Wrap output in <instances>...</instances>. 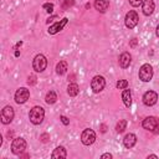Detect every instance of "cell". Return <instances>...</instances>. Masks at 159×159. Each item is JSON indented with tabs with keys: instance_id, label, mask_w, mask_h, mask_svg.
Here are the masks:
<instances>
[{
	"instance_id": "cell-1",
	"label": "cell",
	"mask_w": 159,
	"mask_h": 159,
	"mask_svg": "<svg viewBox=\"0 0 159 159\" xmlns=\"http://www.w3.org/2000/svg\"><path fill=\"white\" fill-rule=\"evenodd\" d=\"M43 117H45V111L40 106H35L30 111V113H29V118H30V122L32 124H40V123H42Z\"/></svg>"
},
{
	"instance_id": "cell-2",
	"label": "cell",
	"mask_w": 159,
	"mask_h": 159,
	"mask_svg": "<svg viewBox=\"0 0 159 159\" xmlns=\"http://www.w3.org/2000/svg\"><path fill=\"white\" fill-rule=\"evenodd\" d=\"M26 147H27V144L24 138H15L11 143V152L15 155H21L25 152Z\"/></svg>"
},
{
	"instance_id": "cell-3",
	"label": "cell",
	"mask_w": 159,
	"mask_h": 159,
	"mask_svg": "<svg viewBox=\"0 0 159 159\" xmlns=\"http://www.w3.org/2000/svg\"><path fill=\"white\" fill-rule=\"evenodd\" d=\"M139 80L143 82H149L153 77V67L149 63H144L140 68H139Z\"/></svg>"
},
{
	"instance_id": "cell-4",
	"label": "cell",
	"mask_w": 159,
	"mask_h": 159,
	"mask_svg": "<svg viewBox=\"0 0 159 159\" xmlns=\"http://www.w3.org/2000/svg\"><path fill=\"white\" fill-rule=\"evenodd\" d=\"M32 67L36 72H43L47 67V60L43 55H37L32 61Z\"/></svg>"
},
{
	"instance_id": "cell-5",
	"label": "cell",
	"mask_w": 159,
	"mask_h": 159,
	"mask_svg": "<svg viewBox=\"0 0 159 159\" xmlns=\"http://www.w3.org/2000/svg\"><path fill=\"white\" fill-rule=\"evenodd\" d=\"M106 86V80L103 76H94L91 81V88L94 93H99L101 91H103Z\"/></svg>"
},
{
	"instance_id": "cell-6",
	"label": "cell",
	"mask_w": 159,
	"mask_h": 159,
	"mask_svg": "<svg viewBox=\"0 0 159 159\" xmlns=\"http://www.w3.org/2000/svg\"><path fill=\"white\" fill-rule=\"evenodd\" d=\"M14 116H15V112H14V108L11 106H5L1 111V123L2 124H9L12 122L14 119Z\"/></svg>"
},
{
	"instance_id": "cell-7",
	"label": "cell",
	"mask_w": 159,
	"mask_h": 159,
	"mask_svg": "<svg viewBox=\"0 0 159 159\" xmlns=\"http://www.w3.org/2000/svg\"><path fill=\"white\" fill-rule=\"evenodd\" d=\"M94 140H96V133H94L93 129L87 128V129H84L82 132V134H81V142L84 145H91V144L94 143Z\"/></svg>"
},
{
	"instance_id": "cell-8",
	"label": "cell",
	"mask_w": 159,
	"mask_h": 159,
	"mask_svg": "<svg viewBox=\"0 0 159 159\" xmlns=\"http://www.w3.org/2000/svg\"><path fill=\"white\" fill-rule=\"evenodd\" d=\"M139 21V17H138V14L134 11V10H130L129 12H127L125 15V19H124V22H125V26L128 29H133L137 26Z\"/></svg>"
},
{
	"instance_id": "cell-9",
	"label": "cell",
	"mask_w": 159,
	"mask_h": 159,
	"mask_svg": "<svg viewBox=\"0 0 159 159\" xmlns=\"http://www.w3.org/2000/svg\"><path fill=\"white\" fill-rule=\"evenodd\" d=\"M29 97H30V91L25 87H21L15 93V102L17 104H22L29 99Z\"/></svg>"
},
{
	"instance_id": "cell-10",
	"label": "cell",
	"mask_w": 159,
	"mask_h": 159,
	"mask_svg": "<svg viewBox=\"0 0 159 159\" xmlns=\"http://www.w3.org/2000/svg\"><path fill=\"white\" fill-rule=\"evenodd\" d=\"M157 101H158V94L154 91H147L143 94V103L145 106H149V107L150 106H154L157 103Z\"/></svg>"
},
{
	"instance_id": "cell-11",
	"label": "cell",
	"mask_w": 159,
	"mask_h": 159,
	"mask_svg": "<svg viewBox=\"0 0 159 159\" xmlns=\"http://www.w3.org/2000/svg\"><path fill=\"white\" fill-rule=\"evenodd\" d=\"M157 122H158V118L150 116V117H147V118L143 120L142 125H143L144 129L150 130V132H154V130H155V127H157Z\"/></svg>"
},
{
	"instance_id": "cell-12",
	"label": "cell",
	"mask_w": 159,
	"mask_h": 159,
	"mask_svg": "<svg viewBox=\"0 0 159 159\" xmlns=\"http://www.w3.org/2000/svg\"><path fill=\"white\" fill-rule=\"evenodd\" d=\"M67 21H68V19H67V17H63L61 21L55 22L52 26H50V29H48V34H50V35H55V34H57L58 31H61V30L65 27V25L67 24Z\"/></svg>"
},
{
	"instance_id": "cell-13",
	"label": "cell",
	"mask_w": 159,
	"mask_h": 159,
	"mask_svg": "<svg viewBox=\"0 0 159 159\" xmlns=\"http://www.w3.org/2000/svg\"><path fill=\"white\" fill-rule=\"evenodd\" d=\"M154 7H155V4L153 0H143V4H142V10H143V14L144 15H152L153 11H154Z\"/></svg>"
},
{
	"instance_id": "cell-14",
	"label": "cell",
	"mask_w": 159,
	"mask_h": 159,
	"mask_svg": "<svg viewBox=\"0 0 159 159\" xmlns=\"http://www.w3.org/2000/svg\"><path fill=\"white\" fill-rule=\"evenodd\" d=\"M130 61H132V56H130L129 52H123V53L119 56V60H118L119 66H120L122 68H127V67L130 65Z\"/></svg>"
},
{
	"instance_id": "cell-15",
	"label": "cell",
	"mask_w": 159,
	"mask_h": 159,
	"mask_svg": "<svg viewBox=\"0 0 159 159\" xmlns=\"http://www.w3.org/2000/svg\"><path fill=\"white\" fill-rule=\"evenodd\" d=\"M135 143H137V137H135V134H133V133H128V134L124 137V139H123V144H124V147L128 148V149L133 148V147L135 145Z\"/></svg>"
},
{
	"instance_id": "cell-16",
	"label": "cell",
	"mask_w": 159,
	"mask_h": 159,
	"mask_svg": "<svg viewBox=\"0 0 159 159\" xmlns=\"http://www.w3.org/2000/svg\"><path fill=\"white\" fill-rule=\"evenodd\" d=\"M94 7L99 12H106L109 7V0H96L94 1Z\"/></svg>"
},
{
	"instance_id": "cell-17",
	"label": "cell",
	"mask_w": 159,
	"mask_h": 159,
	"mask_svg": "<svg viewBox=\"0 0 159 159\" xmlns=\"http://www.w3.org/2000/svg\"><path fill=\"white\" fill-rule=\"evenodd\" d=\"M122 99H123V103L125 104V107H130L132 106V93H130V89H127V88L123 89Z\"/></svg>"
},
{
	"instance_id": "cell-18",
	"label": "cell",
	"mask_w": 159,
	"mask_h": 159,
	"mask_svg": "<svg viewBox=\"0 0 159 159\" xmlns=\"http://www.w3.org/2000/svg\"><path fill=\"white\" fill-rule=\"evenodd\" d=\"M67 68H68V65H67V62L66 61H60L57 65H56V73L57 75H65L66 73V71H67Z\"/></svg>"
},
{
	"instance_id": "cell-19",
	"label": "cell",
	"mask_w": 159,
	"mask_h": 159,
	"mask_svg": "<svg viewBox=\"0 0 159 159\" xmlns=\"http://www.w3.org/2000/svg\"><path fill=\"white\" fill-rule=\"evenodd\" d=\"M51 157H52V158H66V157H67V152H66V149H65L63 147H57V148L52 152Z\"/></svg>"
},
{
	"instance_id": "cell-20",
	"label": "cell",
	"mask_w": 159,
	"mask_h": 159,
	"mask_svg": "<svg viewBox=\"0 0 159 159\" xmlns=\"http://www.w3.org/2000/svg\"><path fill=\"white\" fill-rule=\"evenodd\" d=\"M80 92V88H78V84L77 83H70L68 87H67V93L68 96L71 97H76Z\"/></svg>"
},
{
	"instance_id": "cell-21",
	"label": "cell",
	"mask_w": 159,
	"mask_h": 159,
	"mask_svg": "<svg viewBox=\"0 0 159 159\" xmlns=\"http://www.w3.org/2000/svg\"><path fill=\"white\" fill-rule=\"evenodd\" d=\"M57 101V94L55 91H48L46 93V97H45V102L47 104H53L55 102Z\"/></svg>"
},
{
	"instance_id": "cell-22",
	"label": "cell",
	"mask_w": 159,
	"mask_h": 159,
	"mask_svg": "<svg viewBox=\"0 0 159 159\" xmlns=\"http://www.w3.org/2000/svg\"><path fill=\"white\" fill-rule=\"evenodd\" d=\"M125 127H127V120H125V119H120V120L117 123V125H116V130H117L118 133H122V132H124Z\"/></svg>"
},
{
	"instance_id": "cell-23",
	"label": "cell",
	"mask_w": 159,
	"mask_h": 159,
	"mask_svg": "<svg viewBox=\"0 0 159 159\" xmlns=\"http://www.w3.org/2000/svg\"><path fill=\"white\" fill-rule=\"evenodd\" d=\"M116 86H117L118 89H124V88L128 87V81L127 80H119V81H117Z\"/></svg>"
},
{
	"instance_id": "cell-24",
	"label": "cell",
	"mask_w": 159,
	"mask_h": 159,
	"mask_svg": "<svg viewBox=\"0 0 159 159\" xmlns=\"http://www.w3.org/2000/svg\"><path fill=\"white\" fill-rule=\"evenodd\" d=\"M73 4H75V0H62L61 6H62L63 10H66V9L71 7V6H73Z\"/></svg>"
},
{
	"instance_id": "cell-25",
	"label": "cell",
	"mask_w": 159,
	"mask_h": 159,
	"mask_svg": "<svg viewBox=\"0 0 159 159\" xmlns=\"http://www.w3.org/2000/svg\"><path fill=\"white\" fill-rule=\"evenodd\" d=\"M42 7H43L48 14H51V12L53 11V4H52V2H46V4L42 5Z\"/></svg>"
},
{
	"instance_id": "cell-26",
	"label": "cell",
	"mask_w": 159,
	"mask_h": 159,
	"mask_svg": "<svg viewBox=\"0 0 159 159\" xmlns=\"http://www.w3.org/2000/svg\"><path fill=\"white\" fill-rule=\"evenodd\" d=\"M48 139H50V134H47V133H43V134L40 135V140H41L42 143H47Z\"/></svg>"
},
{
	"instance_id": "cell-27",
	"label": "cell",
	"mask_w": 159,
	"mask_h": 159,
	"mask_svg": "<svg viewBox=\"0 0 159 159\" xmlns=\"http://www.w3.org/2000/svg\"><path fill=\"white\" fill-rule=\"evenodd\" d=\"M129 4L132 6H134V7H137V6H139V5L143 4V0H129Z\"/></svg>"
},
{
	"instance_id": "cell-28",
	"label": "cell",
	"mask_w": 159,
	"mask_h": 159,
	"mask_svg": "<svg viewBox=\"0 0 159 159\" xmlns=\"http://www.w3.org/2000/svg\"><path fill=\"white\" fill-rule=\"evenodd\" d=\"M27 83L31 86V84H35L36 83V77L34 76V75H31L30 77H29V80H27Z\"/></svg>"
},
{
	"instance_id": "cell-29",
	"label": "cell",
	"mask_w": 159,
	"mask_h": 159,
	"mask_svg": "<svg viewBox=\"0 0 159 159\" xmlns=\"http://www.w3.org/2000/svg\"><path fill=\"white\" fill-rule=\"evenodd\" d=\"M60 119H61V122H62L65 125H68V124H70V120H68V118H67V117L61 116V117H60Z\"/></svg>"
},
{
	"instance_id": "cell-30",
	"label": "cell",
	"mask_w": 159,
	"mask_h": 159,
	"mask_svg": "<svg viewBox=\"0 0 159 159\" xmlns=\"http://www.w3.org/2000/svg\"><path fill=\"white\" fill-rule=\"evenodd\" d=\"M137 43H138V40H137V39H132L129 45H130V47H135V46H137Z\"/></svg>"
},
{
	"instance_id": "cell-31",
	"label": "cell",
	"mask_w": 159,
	"mask_h": 159,
	"mask_svg": "<svg viewBox=\"0 0 159 159\" xmlns=\"http://www.w3.org/2000/svg\"><path fill=\"white\" fill-rule=\"evenodd\" d=\"M101 158H102V159H104V158H109V159H111V158H112V154H111V153H106V154H102Z\"/></svg>"
},
{
	"instance_id": "cell-32",
	"label": "cell",
	"mask_w": 159,
	"mask_h": 159,
	"mask_svg": "<svg viewBox=\"0 0 159 159\" xmlns=\"http://www.w3.org/2000/svg\"><path fill=\"white\" fill-rule=\"evenodd\" d=\"M55 19H57V16H52V17H48V19H47V21H46V22H47V24H50V22H52V21H53V20H55Z\"/></svg>"
},
{
	"instance_id": "cell-33",
	"label": "cell",
	"mask_w": 159,
	"mask_h": 159,
	"mask_svg": "<svg viewBox=\"0 0 159 159\" xmlns=\"http://www.w3.org/2000/svg\"><path fill=\"white\" fill-rule=\"evenodd\" d=\"M157 134H159V119H158V122H157V127H155V130H154Z\"/></svg>"
},
{
	"instance_id": "cell-34",
	"label": "cell",
	"mask_w": 159,
	"mask_h": 159,
	"mask_svg": "<svg viewBox=\"0 0 159 159\" xmlns=\"http://www.w3.org/2000/svg\"><path fill=\"white\" fill-rule=\"evenodd\" d=\"M149 158H154V159H157L158 157H157L155 154H150V155H148V159H149Z\"/></svg>"
},
{
	"instance_id": "cell-35",
	"label": "cell",
	"mask_w": 159,
	"mask_h": 159,
	"mask_svg": "<svg viewBox=\"0 0 159 159\" xmlns=\"http://www.w3.org/2000/svg\"><path fill=\"white\" fill-rule=\"evenodd\" d=\"M101 128H102L101 130H102V132L104 133V132H106V125H104V124H102V125H101Z\"/></svg>"
},
{
	"instance_id": "cell-36",
	"label": "cell",
	"mask_w": 159,
	"mask_h": 159,
	"mask_svg": "<svg viewBox=\"0 0 159 159\" xmlns=\"http://www.w3.org/2000/svg\"><path fill=\"white\" fill-rule=\"evenodd\" d=\"M157 36H158V37H159V25H158V26H157Z\"/></svg>"
}]
</instances>
